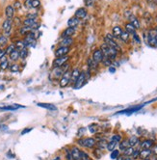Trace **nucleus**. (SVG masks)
<instances>
[{"label": "nucleus", "instance_id": "obj_1", "mask_svg": "<svg viewBox=\"0 0 157 160\" xmlns=\"http://www.w3.org/2000/svg\"><path fill=\"white\" fill-rule=\"evenodd\" d=\"M100 50L102 51L104 57H106V58H109L112 61H113L116 58L117 53H118V51L116 49H114L113 48L109 47V45L106 44L105 42L101 44V47H100Z\"/></svg>", "mask_w": 157, "mask_h": 160}, {"label": "nucleus", "instance_id": "obj_2", "mask_svg": "<svg viewBox=\"0 0 157 160\" xmlns=\"http://www.w3.org/2000/svg\"><path fill=\"white\" fill-rule=\"evenodd\" d=\"M89 72H81L80 73V75L78 76V78L76 79V81H75V83L73 84V89H80V88H82L84 85H85V83L87 82V79L91 76V74H89L88 73Z\"/></svg>", "mask_w": 157, "mask_h": 160}, {"label": "nucleus", "instance_id": "obj_3", "mask_svg": "<svg viewBox=\"0 0 157 160\" xmlns=\"http://www.w3.org/2000/svg\"><path fill=\"white\" fill-rule=\"evenodd\" d=\"M71 71L69 70L66 71L63 75L61 76V78L59 79V85L61 88H66L68 87L71 83Z\"/></svg>", "mask_w": 157, "mask_h": 160}, {"label": "nucleus", "instance_id": "obj_4", "mask_svg": "<svg viewBox=\"0 0 157 160\" xmlns=\"http://www.w3.org/2000/svg\"><path fill=\"white\" fill-rule=\"evenodd\" d=\"M114 38L115 37L112 35V34H107V35L104 37V42H105L106 44L109 45V47L113 48L114 49H116L117 51H119L120 49V45L118 44V42H115V39Z\"/></svg>", "mask_w": 157, "mask_h": 160}, {"label": "nucleus", "instance_id": "obj_5", "mask_svg": "<svg viewBox=\"0 0 157 160\" xmlns=\"http://www.w3.org/2000/svg\"><path fill=\"white\" fill-rule=\"evenodd\" d=\"M71 57L69 55H66V56H62V57H57V58H55L54 61L52 62V68H60L62 66H64L65 64H66L70 60Z\"/></svg>", "mask_w": 157, "mask_h": 160}, {"label": "nucleus", "instance_id": "obj_6", "mask_svg": "<svg viewBox=\"0 0 157 160\" xmlns=\"http://www.w3.org/2000/svg\"><path fill=\"white\" fill-rule=\"evenodd\" d=\"M78 144L82 147L88 148H93L96 146V142L94 138H90V137H88V138H83V139L78 140Z\"/></svg>", "mask_w": 157, "mask_h": 160}, {"label": "nucleus", "instance_id": "obj_7", "mask_svg": "<svg viewBox=\"0 0 157 160\" xmlns=\"http://www.w3.org/2000/svg\"><path fill=\"white\" fill-rule=\"evenodd\" d=\"M70 152L73 160H82V151H80L77 147H71Z\"/></svg>", "mask_w": 157, "mask_h": 160}, {"label": "nucleus", "instance_id": "obj_8", "mask_svg": "<svg viewBox=\"0 0 157 160\" xmlns=\"http://www.w3.org/2000/svg\"><path fill=\"white\" fill-rule=\"evenodd\" d=\"M70 51H71V48H69V47H59L57 49L55 50L54 55H55L56 58H57V57H62V56L68 55Z\"/></svg>", "mask_w": 157, "mask_h": 160}, {"label": "nucleus", "instance_id": "obj_9", "mask_svg": "<svg viewBox=\"0 0 157 160\" xmlns=\"http://www.w3.org/2000/svg\"><path fill=\"white\" fill-rule=\"evenodd\" d=\"M12 26H13V21L12 19H5L4 22H3V24H2V29L5 33V35L9 36L10 35V33H11V30H12Z\"/></svg>", "mask_w": 157, "mask_h": 160}, {"label": "nucleus", "instance_id": "obj_10", "mask_svg": "<svg viewBox=\"0 0 157 160\" xmlns=\"http://www.w3.org/2000/svg\"><path fill=\"white\" fill-rule=\"evenodd\" d=\"M92 59H93L96 63H97V64L101 63V62L103 61V59H104V55H103L102 51L100 50V49H96V50L94 51V53H93Z\"/></svg>", "mask_w": 157, "mask_h": 160}, {"label": "nucleus", "instance_id": "obj_11", "mask_svg": "<svg viewBox=\"0 0 157 160\" xmlns=\"http://www.w3.org/2000/svg\"><path fill=\"white\" fill-rule=\"evenodd\" d=\"M75 34V28L73 27H66L61 34V37L63 39L65 38H71Z\"/></svg>", "mask_w": 157, "mask_h": 160}, {"label": "nucleus", "instance_id": "obj_12", "mask_svg": "<svg viewBox=\"0 0 157 160\" xmlns=\"http://www.w3.org/2000/svg\"><path fill=\"white\" fill-rule=\"evenodd\" d=\"M147 104V103H145ZM145 104H142V105H138V106H134V107H131V108H128V109H125V110H122L120 112H118L117 114H127V115H130V114L134 113V112H137L139 111L140 109H142L144 107Z\"/></svg>", "mask_w": 157, "mask_h": 160}, {"label": "nucleus", "instance_id": "obj_13", "mask_svg": "<svg viewBox=\"0 0 157 160\" xmlns=\"http://www.w3.org/2000/svg\"><path fill=\"white\" fill-rule=\"evenodd\" d=\"M5 15L7 17V18L9 19H13L14 15H15V9L12 5H8L5 9Z\"/></svg>", "mask_w": 157, "mask_h": 160}, {"label": "nucleus", "instance_id": "obj_14", "mask_svg": "<svg viewBox=\"0 0 157 160\" xmlns=\"http://www.w3.org/2000/svg\"><path fill=\"white\" fill-rule=\"evenodd\" d=\"M86 16H87V10L85 8H79V9H77L75 14H74V17L77 18L78 19L84 18H86Z\"/></svg>", "mask_w": 157, "mask_h": 160}, {"label": "nucleus", "instance_id": "obj_15", "mask_svg": "<svg viewBox=\"0 0 157 160\" xmlns=\"http://www.w3.org/2000/svg\"><path fill=\"white\" fill-rule=\"evenodd\" d=\"M19 108H23V106L18 105V104H13V105H7V106H1L0 107V111H16Z\"/></svg>", "mask_w": 157, "mask_h": 160}, {"label": "nucleus", "instance_id": "obj_16", "mask_svg": "<svg viewBox=\"0 0 157 160\" xmlns=\"http://www.w3.org/2000/svg\"><path fill=\"white\" fill-rule=\"evenodd\" d=\"M37 105L39 107H42V108H44V109H47V110H50V111H56L57 110V107H56L54 104L52 103H42V102H40V103H37Z\"/></svg>", "mask_w": 157, "mask_h": 160}, {"label": "nucleus", "instance_id": "obj_17", "mask_svg": "<svg viewBox=\"0 0 157 160\" xmlns=\"http://www.w3.org/2000/svg\"><path fill=\"white\" fill-rule=\"evenodd\" d=\"M153 145H154V142L152 140H145L141 144V148H142V150H150L153 147Z\"/></svg>", "mask_w": 157, "mask_h": 160}, {"label": "nucleus", "instance_id": "obj_18", "mask_svg": "<svg viewBox=\"0 0 157 160\" xmlns=\"http://www.w3.org/2000/svg\"><path fill=\"white\" fill-rule=\"evenodd\" d=\"M23 42L25 44V48L27 47H32V45H34V43L36 42V39H34L33 37H31L30 35H27L25 37V39L23 40Z\"/></svg>", "mask_w": 157, "mask_h": 160}, {"label": "nucleus", "instance_id": "obj_19", "mask_svg": "<svg viewBox=\"0 0 157 160\" xmlns=\"http://www.w3.org/2000/svg\"><path fill=\"white\" fill-rule=\"evenodd\" d=\"M9 67H10L9 61L6 58V56H4L3 58L0 59V70L5 71V70H7V68H9Z\"/></svg>", "mask_w": 157, "mask_h": 160}, {"label": "nucleus", "instance_id": "obj_20", "mask_svg": "<svg viewBox=\"0 0 157 160\" xmlns=\"http://www.w3.org/2000/svg\"><path fill=\"white\" fill-rule=\"evenodd\" d=\"M73 43V39L72 38H65L60 42V47H69L71 48V45Z\"/></svg>", "mask_w": 157, "mask_h": 160}, {"label": "nucleus", "instance_id": "obj_21", "mask_svg": "<svg viewBox=\"0 0 157 160\" xmlns=\"http://www.w3.org/2000/svg\"><path fill=\"white\" fill-rule=\"evenodd\" d=\"M78 24H79V19H78L77 18H75V17H72L68 20V27L75 28Z\"/></svg>", "mask_w": 157, "mask_h": 160}, {"label": "nucleus", "instance_id": "obj_22", "mask_svg": "<svg viewBox=\"0 0 157 160\" xmlns=\"http://www.w3.org/2000/svg\"><path fill=\"white\" fill-rule=\"evenodd\" d=\"M129 23H131V24H132L134 27H135L136 29L140 28V22H139L138 18H135L134 16H132V15H130V16H129Z\"/></svg>", "mask_w": 157, "mask_h": 160}, {"label": "nucleus", "instance_id": "obj_23", "mask_svg": "<svg viewBox=\"0 0 157 160\" xmlns=\"http://www.w3.org/2000/svg\"><path fill=\"white\" fill-rule=\"evenodd\" d=\"M9 58L11 61H13V62H16L19 59V50L17 49H15L12 53H10L9 54Z\"/></svg>", "mask_w": 157, "mask_h": 160}, {"label": "nucleus", "instance_id": "obj_24", "mask_svg": "<svg viewBox=\"0 0 157 160\" xmlns=\"http://www.w3.org/2000/svg\"><path fill=\"white\" fill-rule=\"evenodd\" d=\"M151 153H152V152H151V150H142V151H140V155H139V157L142 158L143 160H144V159H149V157L150 156Z\"/></svg>", "mask_w": 157, "mask_h": 160}, {"label": "nucleus", "instance_id": "obj_25", "mask_svg": "<svg viewBox=\"0 0 157 160\" xmlns=\"http://www.w3.org/2000/svg\"><path fill=\"white\" fill-rule=\"evenodd\" d=\"M80 71H79V68H74V70L71 71V82H72L73 84L75 83L76 81V79L78 78V76L80 75Z\"/></svg>", "mask_w": 157, "mask_h": 160}, {"label": "nucleus", "instance_id": "obj_26", "mask_svg": "<svg viewBox=\"0 0 157 160\" xmlns=\"http://www.w3.org/2000/svg\"><path fill=\"white\" fill-rule=\"evenodd\" d=\"M87 64H88V67H89V70H93V71H95V70H96L97 67H98V64L96 63L92 58H89V59H88Z\"/></svg>", "mask_w": 157, "mask_h": 160}, {"label": "nucleus", "instance_id": "obj_27", "mask_svg": "<svg viewBox=\"0 0 157 160\" xmlns=\"http://www.w3.org/2000/svg\"><path fill=\"white\" fill-rule=\"evenodd\" d=\"M125 31L129 34V35L130 34H132V35L136 34V28L134 27L131 23H129V22L125 24Z\"/></svg>", "mask_w": 157, "mask_h": 160}, {"label": "nucleus", "instance_id": "obj_28", "mask_svg": "<svg viewBox=\"0 0 157 160\" xmlns=\"http://www.w3.org/2000/svg\"><path fill=\"white\" fill-rule=\"evenodd\" d=\"M117 145H118V142H116V141H113V140H111V141H110V142L107 144L106 148H107V150H108V151L112 152V151H114L115 148H116Z\"/></svg>", "mask_w": 157, "mask_h": 160}, {"label": "nucleus", "instance_id": "obj_29", "mask_svg": "<svg viewBox=\"0 0 157 160\" xmlns=\"http://www.w3.org/2000/svg\"><path fill=\"white\" fill-rule=\"evenodd\" d=\"M121 32H122V29L120 26H115L113 28V34H112V35H113L115 38H120Z\"/></svg>", "mask_w": 157, "mask_h": 160}, {"label": "nucleus", "instance_id": "obj_30", "mask_svg": "<svg viewBox=\"0 0 157 160\" xmlns=\"http://www.w3.org/2000/svg\"><path fill=\"white\" fill-rule=\"evenodd\" d=\"M139 142V139H138V137L136 136H131L130 138L128 139V143H129V146L130 147H134V146H136Z\"/></svg>", "mask_w": 157, "mask_h": 160}, {"label": "nucleus", "instance_id": "obj_31", "mask_svg": "<svg viewBox=\"0 0 157 160\" xmlns=\"http://www.w3.org/2000/svg\"><path fill=\"white\" fill-rule=\"evenodd\" d=\"M120 39L122 42H127V41L129 40V34H128L126 31H122L121 34H120Z\"/></svg>", "mask_w": 157, "mask_h": 160}, {"label": "nucleus", "instance_id": "obj_32", "mask_svg": "<svg viewBox=\"0 0 157 160\" xmlns=\"http://www.w3.org/2000/svg\"><path fill=\"white\" fill-rule=\"evenodd\" d=\"M28 56V50H27V48H24L19 50V58L21 59H25L26 57Z\"/></svg>", "mask_w": 157, "mask_h": 160}, {"label": "nucleus", "instance_id": "obj_33", "mask_svg": "<svg viewBox=\"0 0 157 160\" xmlns=\"http://www.w3.org/2000/svg\"><path fill=\"white\" fill-rule=\"evenodd\" d=\"M128 147H130L129 146V143H128V140H125V141L120 142V150L125 151V148H127Z\"/></svg>", "mask_w": 157, "mask_h": 160}, {"label": "nucleus", "instance_id": "obj_34", "mask_svg": "<svg viewBox=\"0 0 157 160\" xmlns=\"http://www.w3.org/2000/svg\"><path fill=\"white\" fill-rule=\"evenodd\" d=\"M123 152V154H125V156H131L134 150H133V148L132 147H128L127 148H125V151H122Z\"/></svg>", "mask_w": 157, "mask_h": 160}, {"label": "nucleus", "instance_id": "obj_35", "mask_svg": "<svg viewBox=\"0 0 157 160\" xmlns=\"http://www.w3.org/2000/svg\"><path fill=\"white\" fill-rule=\"evenodd\" d=\"M15 49H17L16 45H15V43H12V44L8 45L7 48L5 49V52H6V54H10V53H12Z\"/></svg>", "mask_w": 157, "mask_h": 160}, {"label": "nucleus", "instance_id": "obj_36", "mask_svg": "<svg viewBox=\"0 0 157 160\" xmlns=\"http://www.w3.org/2000/svg\"><path fill=\"white\" fill-rule=\"evenodd\" d=\"M15 45H16V48H17V50H20V49H22V48H25V44H24L23 41H17V42L15 43Z\"/></svg>", "mask_w": 157, "mask_h": 160}, {"label": "nucleus", "instance_id": "obj_37", "mask_svg": "<svg viewBox=\"0 0 157 160\" xmlns=\"http://www.w3.org/2000/svg\"><path fill=\"white\" fill-rule=\"evenodd\" d=\"M9 68H10V71L12 72H19V66L17 64H13V65H11Z\"/></svg>", "mask_w": 157, "mask_h": 160}, {"label": "nucleus", "instance_id": "obj_38", "mask_svg": "<svg viewBox=\"0 0 157 160\" xmlns=\"http://www.w3.org/2000/svg\"><path fill=\"white\" fill-rule=\"evenodd\" d=\"M120 156V152L118 150H114L111 152V158L112 159H117Z\"/></svg>", "mask_w": 157, "mask_h": 160}, {"label": "nucleus", "instance_id": "obj_39", "mask_svg": "<svg viewBox=\"0 0 157 160\" xmlns=\"http://www.w3.org/2000/svg\"><path fill=\"white\" fill-rule=\"evenodd\" d=\"M8 40L5 36H0V48H2L4 47V45L7 43Z\"/></svg>", "mask_w": 157, "mask_h": 160}, {"label": "nucleus", "instance_id": "obj_40", "mask_svg": "<svg viewBox=\"0 0 157 160\" xmlns=\"http://www.w3.org/2000/svg\"><path fill=\"white\" fill-rule=\"evenodd\" d=\"M41 6L40 0H32V8H38Z\"/></svg>", "mask_w": 157, "mask_h": 160}, {"label": "nucleus", "instance_id": "obj_41", "mask_svg": "<svg viewBox=\"0 0 157 160\" xmlns=\"http://www.w3.org/2000/svg\"><path fill=\"white\" fill-rule=\"evenodd\" d=\"M139 155H140V151L139 150H134V152L132 153V158L133 159H137V158H139Z\"/></svg>", "mask_w": 157, "mask_h": 160}, {"label": "nucleus", "instance_id": "obj_42", "mask_svg": "<svg viewBox=\"0 0 157 160\" xmlns=\"http://www.w3.org/2000/svg\"><path fill=\"white\" fill-rule=\"evenodd\" d=\"M97 145H98V147H99L100 148H104L107 146V143H106V141L101 140V141H99V142L97 143Z\"/></svg>", "mask_w": 157, "mask_h": 160}, {"label": "nucleus", "instance_id": "obj_43", "mask_svg": "<svg viewBox=\"0 0 157 160\" xmlns=\"http://www.w3.org/2000/svg\"><path fill=\"white\" fill-rule=\"evenodd\" d=\"M101 63H103L104 66H110L112 64V60H110L109 58H106V57H104V59H103V61Z\"/></svg>", "mask_w": 157, "mask_h": 160}, {"label": "nucleus", "instance_id": "obj_44", "mask_svg": "<svg viewBox=\"0 0 157 160\" xmlns=\"http://www.w3.org/2000/svg\"><path fill=\"white\" fill-rule=\"evenodd\" d=\"M112 140L116 141V142H120L121 141V137H120V135L116 134V135H114L113 137H112Z\"/></svg>", "mask_w": 157, "mask_h": 160}, {"label": "nucleus", "instance_id": "obj_45", "mask_svg": "<svg viewBox=\"0 0 157 160\" xmlns=\"http://www.w3.org/2000/svg\"><path fill=\"white\" fill-rule=\"evenodd\" d=\"M94 3V0H84V4L87 7H91Z\"/></svg>", "mask_w": 157, "mask_h": 160}, {"label": "nucleus", "instance_id": "obj_46", "mask_svg": "<svg viewBox=\"0 0 157 160\" xmlns=\"http://www.w3.org/2000/svg\"><path fill=\"white\" fill-rule=\"evenodd\" d=\"M24 5L26 8H32V0H25Z\"/></svg>", "mask_w": 157, "mask_h": 160}, {"label": "nucleus", "instance_id": "obj_47", "mask_svg": "<svg viewBox=\"0 0 157 160\" xmlns=\"http://www.w3.org/2000/svg\"><path fill=\"white\" fill-rule=\"evenodd\" d=\"M82 160H92V159L90 158V156L86 152H82Z\"/></svg>", "mask_w": 157, "mask_h": 160}, {"label": "nucleus", "instance_id": "obj_48", "mask_svg": "<svg viewBox=\"0 0 157 160\" xmlns=\"http://www.w3.org/2000/svg\"><path fill=\"white\" fill-rule=\"evenodd\" d=\"M151 152H152L153 154L157 155V144H156V145H153V147H152V151H151Z\"/></svg>", "mask_w": 157, "mask_h": 160}, {"label": "nucleus", "instance_id": "obj_49", "mask_svg": "<svg viewBox=\"0 0 157 160\" xmlns=\"http://www.w3.org/2000/svg\"><path fill=\"white\" fill-rule=\"evenodd\" d=\"M13 7H14V9H20L21 5H20V3H19L18 1H16Z\"/></svg>", "mask_w": 157, "mask_h": 160}, {"label": "nucleus", "instance_id": "obj_50", "mask_svg": "<svg viewBox=\"0 0 157 160\" xmlns=\"http://www.w3.org/2000/svg\"><path fill=\"white\" fill-rule=\"evenodd\" d=\"M96 127H95V125H90V127H89V130L90 131H91L92 133H96V128H95Z\"/></svg>", "mask_w": 157, "mask_h": 160}, {"label": "nucleus", "instance_id": "obj_51", "mask_svg": "<svg viewBox=\"0 0 157 160\" xmlns=\"http://www.w3.org/2000/svg\"><path fill=\"white\" fill-rule=\"evenodd\" d=\"M133 37H134V40L136 41V42H137V43H140V42H141V41H140V38L138 37V35H137V34H134V35H133Z\"/></svg>", "mask_w": 157, "mask_h": 160}, {"label": "nucleus", "instance_id": "obj_52", "mask_svg": "<svg viewBox=\"0 0 157 160\" xmlns=\"http://www.w3.org/2000/svg\"><path fill=\"white\" fill-rule=\"evenodd\" d=\"M4 56H6V52H5V50H3V49H0V59L3 58Z\"/></svg>", "mask_w": 157, "mask_h": 160}, {"label": "nucleus", "instance_id": "obj_53", "mask_svg": "<svg viewBox=\"0 0 157 160\" xmlns=\"http://www.w3.org/2000/svg\"><path fill=\"white\" fill-rule=\"evenodd\" d=\"M31 130H32V128H26V129H24L23 131L21 132V135H24V134H26V133L30 132Z\"/></svg>", "mask_w": 157, "mask_h": 160}, {"label": "nucleus", "instance_id": "obj_54", "mask_svg": "<svg viewBox=\"0 0 157 160\" xmlns=\"http://www.w3.org/2000/svg\"><path fill=\"white\" fill-rule=\"evenodd\" d=\"M122 160H133V158L129 157V156H125V157H123Z\"/></svg>", "mask_w": 157, "mask_h": 160}, {"label": "nucleus", "instance_id": "obj_55", "mask_svg": "<svg viewBox=\"0 0 157 160\" xmlns=\"http://www.w3.org/2000/svg\"><path fill=\"white\" fill-rule=\"evenodd\" d=\"M148 2H149L150 4H152V3H155V2H156V0H148Z\"/></svg>", "mask_w": 157, "mask_h": 160}, {"label": "nucleus", "instance_id": "obj_56", "mask_svg": "<svg viewBox=\"0 0 157 160\" xmlns=\"http://www.w3.org/2000/svg\"><path fill=\"white\" fill-rule=\"evenodd\" d=\"M109 70H110V72H115V68H110Z\"/></svg>", "mask_w": 157, "mask_h": 160}, {"label": "nucleus", "instance_id": "obj_57", "mask_svg": "<svg viewBox=\"0 0 157 160\" xmlns=\"http://www.w3.org/2000/svg\"><path fill=\"white\" fill-rule=\"evenodd\" d=\"M53 160H61V159H60V157H59V156H57V157H55Z\"/></svg>", "mask_w": 157, "mask_h": 160}, {"label": "nucleus", "instance_id": "obj_58", "mask_svg": "<svg viewBox=\"0 0 157 160\" xmlns=\"http://www.w3.org/2000/svg\"><path fill=\"white\" fill-rule=\"evenodd\" d=\"M155 40H156V42H157V32H155Z\"/></svg>", "mask_w": 157, "mask_h": 160}, {"label": "nucleus", "instance_id": "obj_59", "mask_svg": "<svg viewBox=\"0 0 157 160\" xmlns=\"http://www.w3.org/2000/svg\"><path fill=\"white\" fill-rule=\"evenodd\" d=\"M155 31L157 32V26H156V28H155Z\"/></svg>", "mask_w": 157, "mask_h": 160}, {"label": "nucleus", "instance_id": "obj_60", "mask_svg": "<svg viewBox=\"0 0 157 160\" xmlns=\"http://www.w3.org/2000/svg\"><path fill=\"white\" fill-rule=\"evenodd\" d=\"M144 160H150V159H144Z\"/></svg>", "mask_w": 157, "mask_h": 160}, {"label": "nucleus", "instance_id": "obj_61", "mask_svg": "<svg viewBox=\"0 0 157 160\" xmlns=\"http://www.w3.org/2000/svg\"><path fill=\"white\" fill-rule=\"evenodd\" d=\"M156 160H157V158H156Z\"/></svg>", "mask_w": 157, "mask_h": 160}]
</instances>
